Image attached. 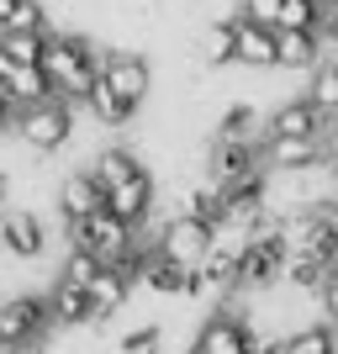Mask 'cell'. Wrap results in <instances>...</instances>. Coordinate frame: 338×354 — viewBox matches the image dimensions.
<instances>
[{
	"label": "cell",
	"mask_w": 338,
	"mask_h": 354,
	"mask_svg": "<svg viewBox=\"0 0 338 354\" xmlns=\"http://www.w3.org/2000/svg\"><path fill=\"white\" fill-rule=\"evenodd\" d=\"M101 53L106 48H95L90 37H79V32H53V37H48V53H43V69L53 74L59 95H69L74 106H85L95 80H101Z\"/></svg>",
	"instance_id": "obj_1"
},
{
	"label": "cell",
	"mask_w": 338,
	"mask_h": 354,
	"mask_svg": "<svg viewBox=\"0 0 338 354\" xmlns=\"http://www.w3.org/2000/svg\"><path fill=\"white\" fill-rule=\"evenodd\" d=\"M16 138H21L27 148H37V153H59V148L74 138V101H69V95H53V101L21 106Z\"/></svg>",
	"instance_id": "obj_2"
},
{
	"label": "cell",
	"mask_w": 338,
	"mask_h": 354,
	"mask_svg": "<svg viewBox=\"0 0 338 354\" xmlns=\"http://www.w3.org/2000/svg\"><path fill=\"white\" fill-rule=\"evenodd\" d=\"M196 354H259V333H249V317L238 312L233 296H222V307L201 323Z\"/></svg>",
	"instance_id": "obj_3"
},
{
	"label": "cell",
	"mask_w": 338,
	"mask_h": 354,
	"mask_svg": "<svg viewBox=\"0 0 338 354\" xmlns=\"http://www.w3.org/2000/svg\"><path fill=\"white\" fill-rule=\"evenodd\" d=\"M101 80H106V90H111L127 111H138V106L148 101V90H153L148 59L143 53H127V48H106L101 53Z\"/></svg>",
	"instance_id": "obj_4"
},
{
	"label": "cell",
	"mask_w": 338,
	"mask_h": 354,
	"mask_svg": "<svg viewBox=\"0 0 338 354\" xmlns=\"http://www.w3.org/2000/svg\"><path fill=\"white\" fill-rule=\"evenodd\" d=\"M249 175H265V143H249V138H212L206 180L238 185V180H249Z\"/></svg>",
	"instance_id": "obj_5"
},
{
	"label": "cell",
	"mask_w": 338,
	"mask_h": 354,
	"mask_svg": "<svg viewBox=\"0 0 338 354\" xmlns=\"http://www.w3.org/2000/svg\"><path fill=\"white\" fill-rule=\"evenodd\" d=\"M212 243H217V227H206V222H196L191 212H180V217L164 222L159 233V254H169L175 265H206V254H212Z\"/></svg>",
	"instance_id": "obj_6"
},
{
	"label": "cell",
	"mask_w": 338,
	"mask_h": 354,
	"mask_svg": "<svg viewBox=\"0 0 338 354\" xmlns=\"http://www.w3.org/2000/svg\"><path fill=\"white\" fill-rule=\"evenodd\" d=\"M48 249V222L27 207H6L0 212V254L11 259H43Z\"/></svg>",
	"instance_id": "obj_7"
},
{
	"label": "cell",
	"mask_w": 338,
	"mask_h": 354,
	"mask_svg": "<svg viewBox=\"0 0 338 354\" xmlns=\"http://www.w3.org/2000/svg\"><path fill=\"white\" fill-rule=\"evenodd\" d=\"M101 207H106V185L90 175V169H74V175L59 185V217H64L69 233H74V227H85Z\"/></svg>",
	"instance_id": "obj_8"
},
{
	"label": "cell",
	"mask_w": 338,
	"mask_h": 354,
	"mask_svg": "<svg viewBox=\"0 0 338 354\" xmlns=\"http://www.w3.org/2000/svg\"><path fill=\"white\" fill-rule=\"evenodd\" d=\"M233 37L243 69H280V27H259L249 16H233Z\"/></svg>",
	"instance_id": "obj_9"
},
{
	"label": "cell",
	"mask_w": 338,
	"mask_h": 354,
	"mask_svg": "<svg viewBox=\"0 0 338 354\" xmlns=\"http://www.w3.org/2000/svg\"><path fill=\"white\" fill-rule=\"evenodd\" d=\"M0 85H6V95H11L16 106H37V101H53V95H59V85H53V74H48L43 64L0 59Z\"/></svg>",
	"instance_id": "obj_10"
},
{
	"label": "cell",
	"mask_w": 338,
	"mask_h": 354,
	"mask_svg": "<svg viewBox=\"0 0 338 354\" xmlns=\"http://www.w3.org/2000/svg\"><path fill=\"white\" fill-rule=\"evenodd\" d=\"M323 127H328V117L307 101V95L280 101L275 111L265 117V138H323Z\"/></svg>",
	"instance_id": "obj_11"
},
{
	"label": "cell",
	"mask_w": 338,
	"mask_h": 354,
	"mask_svg": "<svg viewBox=\"0 0 338 354\" xmlns=\"http://www.w3.org/2000/svg\"><path fill=\"white\" fill-rule=\"evenodd\" d=\"M106 207L117 212V217H127L133 227H143L148 217H153V175H133V180H122V185H111L106 191Z\"/></svg>",
	"instance_id": "obj_12"
},
{
	"label": "cell",
	"mask_w": 338,
	"mask_h": 354,
	"mask_svg": "<svg viewBox=\"0 0 338 354\" xmlns=\"http://www.w3.org/2000/svg\"><path fill=\"white\" fill-rule=\"evenodd\" d=\"M133 270L122 265H106L95 281H90V307H95V323H106V317H117L122 307H127V296H133Z\"/></svg>",
	"instance_id": "obj_13"
},
{
	"label": "cell",
	"mask_w": 338,
	"mask_h": 354,
	"mask_svg": "<svg viewBox=\"0 0 338 354\" xmlns=\"http://www.w3.org/2000/svg\"><path fill=\"white\" fill-rule=\"evenodd\" d=\"M138 281H143L153 296H191L196 270H191V265H175L169 254H159V249H153V254L143 259V275H138Z\"/></svg>",
	"instance_id": "obj_14"
},
{
	"label": "cell",
	"mask_w": 338,
	"mask_h": 354,
	"mask_svg": "<svg viewBox=\"0 0 338 354\" xmlns=\"http://www.w3.org/2000/svg\"><path fill=\"white\" fill-rule=\"evenodd\" d=\"M43 296H48V312H53V328H85V323H95V307H90L85 286L53 281Z\"/></svg>",
	"instance_id": "obj_15"
},
{
	"label": "cell",
	"mask_w": 338,
	"mask_h": 354,
	"mask_svg": "<svg viewBox=\"0 0 338 354\" xmlns=\"http://www.w3.org/2000/svg\"><path fill=\"white\" fill-rule=\"evenodd\" d=\"M196 222H206V227H227V191H222L217 180H201V185H191L185 191V207Z\"/></svg>",
	"instance_id": "obj_16"
},
{
	"label": "cell",
	"mask_w": 338,
	"mask_h": 354,
	"mask_svg": "<svg viewBox=\"0 0 338 354\" xmlns=\"http://www.w3.org/2000/svg\"><path fill=\"white\" fill-rule=\"evenodd\" d=\"M317 64H323V43H317V32H280V69L312 74Z\"/></svg>",
	"instance_id": "obj_17"
},
{
	"label": "cell",
	"mask_w": 338,
	"mask_h": 354,
	"mask_svg": "<svg viewBox=\"0 0 338 354\" xmlns=\"http://www.w3.org/2000/svg\"><path fill=\"white\" fill-rule=\"evenodd\" d=\"M90 175L111 191V185H122V180L143 175V159H138L133 148H101V153H95V164H90Z\"/></svg>",
	"instance_id": "obj_18"
},
{
	"label": "cell",
	"mask_w": 338,
	"mask_h": 354,
	"mask_svg": "<svg viewBox=\"0 0 338 354\" xmlns=\"http://www.w3.org/2000/svg\"><path fill=\"white\" fill-rule=\"evenodd\" d=\"M285 354H338V328L328 317L296 328V333H285Z\"/></svg>",
	"instance_id": "obj_19"
},
{
	"label": "cell",
	"mask_w": 338,
	"mask_h": 354,
	"mask_svg": "<svg viewBox=\"0 0 338 354\" xmlns=\"http://www.w3.org/2000/svg\"><path fill=\"white\" fill-rule=\"evenodd\" d=\"M106 270V259L95 249H85V243H69V254H64V270H59V281H69V286H85L90 291V281Z\"/></svg>",
	"instance_id": "obj_20"
},
{
	"label": "cell",
	"mask_w": 338,
	"mask_h": 354,
	"mask_svg": "<svg viewBox=\"0 0 338 354\" xmlns=\"http://www.w3.org/2000/svg\"><path fill=\"white\" fill-rule=\"evenodd\" d=\"M307 101L317 106V111H338V59H328V64H317V69L307 74Z\"/></svg>",
	"instance_id": "obj_21"
},
{
	"label": "cell",
	"mask_w": 338,
	"mask_h": 354,
	"mask_svg": "<svg viewBox=\"0 0 338 354\" xmlns=\"http://www.w3.org/2000/svg\"><path fill=\"white\" fill-rule=\"evenodd\" d=\"M201 59L212 64V69H222V64H238V37H233V21H212L201 37Z\"/></svg>",
	"instance_id": "obj_22"
},
{
	"label": "cell",
	"mask_w": 338,
	"mask_h": 354,
	"mask_svg": "<svg viewBox=\"0 0 338 354\" xmlns=\"http://www.w3.org/2000/svg\"><path fill=\"white\" fill-rule=\"evenodd\" d=\"M212 138H249V143H265V138H259V111H254L249 101H233L222 111V122H217Z\"/></svg>",
	"instance_id": "obj_23"
},
{
	"label": "cell",
	"mask_w": 338,
	"mask_h": 354,
	"mask_svg": "<svg viewBox=\"0 0 338 354\" xmlns=\"http://www.w3.org/2000/svg\"><path fill=\"white\" fill-rule=\"evenodd\" d=\"M85 111H90V117H95V122H101V127H127V122L138 117V111H127V106H122L117 95L106 90V80H95V90H90Z\"/></svg>",
	"instance_id": "obj_24"
},
{
	"label": "cell",
	"mask_w": 338,
	"mask_h": 354,
	"mask_svg": "<svg viewBox=\"0 0 338 354\" xmlns=\"http://www.w3.org/2000/svg\"><path fill=\"white\" fill-rule=\"evenodd\" d=\"M323 16H328L323 0H285L280 6V32H317Z\"/></svg>",
	"instance_id": "obj_25"
},
{
	"label": "cell",
	"mask_w": 338,
	"mask_h": 354,
	"mask_svg": "<svg viewBox=\"0 0 338 354\" xmlns=\"http://www.w3.org/2000/svg\"><path fill=\"white\" fill-rule=\"evenodd\" d=\"M48 37H53V32H6V53H0V59H11V64H43Z\"/></svg>",
	"instance_id": "obj_26"
},
{
	"label": "cell",
	"mask_w": 338,
	"mask_h": 354,
	"mask_svg": "<svg viewBox=\"0 0 338 354\" xmlns=\"http://www.w3.org/2000/svg\"><path fill=\"white\" fill-rule=\"evenodd\" d=\"M159 349H164L159 323H138V328H127V333H122V344H117V354H159Z\"/></svg>",
	"instance_id": "obj_27"
},
{
	"label": "cell",
	"mask_w": 338,
	"mask_h": 354,
	"mask_svg": "<svg viewBox=\"0 0 338 354\" xmlns=\"http://www.w3.org/2000/svg\"><path fill=\"white\" fill-rule=\"evenodd\" d=\"M6 32H53V27H48L43 0H21V11H16V21H11Z\"/></svg>",
	"instance_id": "obj_28"
},
{
	"label": "cell",
	"mask_w": 338,
	"mask_h": 354,
	"mask_svg": "<svg viewBox=\"0 0 338 354\" xmlns=\"http://www.w3.org/2000/svg\"><path fill=\"white\" fill-rule=\"evenodd\" d=\"M280 6L285 0H238V16H249L259 27H280Z\"/></svg>",
	"instance_id": "obj_29"
},
{
	"label": "cell",
	"mask_w": 338,
	"mask_h": 354,
	"mask_svg": "<svg viewBox=\"0 0 338 354\" xmlns=\"http://www.w3.org/2000/svg\"><path fill=\"white\" fill-rule=\"evenodd\" d=\"M16 117H21V106H16L11 95H6V85H0V138L16 133Z\"/></svg>",
	"instance_id": "obj_30"
},
{
	"label": "cell",
	"mask_w": 338,
	"mask_h": 354,
	"mask_svg": "<svg viewBox=\"0 0 338 354\" xmlns=\"http://www.w3.org/2000/svg\"><path fill=\"white\" fill-rule=\"evenodd\" d=\"M317 301H323V317H328V323L338 328V275H333V281L323 286V291H317Z\"/></svg>",
	"instance_id": "obj_31"
},
{
	"label": "cell",
	"mask_w": 338,
	"mask_h": 354,
	"mask_svg": "<svg viewBox=\"0 0 338 354\" xmlns=\"http://www.w3.org/2000/svg\"><path fill=\"white\" fill-rule=\"evenodd\" d=\"M16 11H21V0H0V32L16 21Z\"/></svg>",
	"instance_id": "obj_32"
},
{
	"label": "cell",
	"mask_w": 338,
	"mask_h": 354,
	"mask_svg": "<svg viewBox=\"0 0 338 354\" xmlns=\"http://www.w3.org/2000/svg\"><path fill=\"white\" fill-rule=\"evenodd\" d=\"M6 196H11V180H6V175H0V201H6ZM0 212H6V207H0Z\"/></svg>",
	"instance_id": "obj_33"
},
{
	"label": "cell",
	"mask_w": 338,
	"mask_h": 354,
	"mask_svg": "<svg viewBox=\"0 0 338 354\" xmlns=\"http://www.w3.org/2000/svg\"><path fill=\"white\" fill-rule=\"evenodd\" d=\"M323 6H328V11H338V0H323Z\"/></svg>",
	"instance_id": "obj_34"
}]
</instances>
